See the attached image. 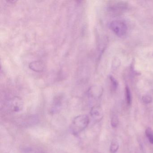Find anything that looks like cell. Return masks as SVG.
Here are the masks:
<instances>
[{"label": "cell", "instance_id": "obj_3", "mask_svg": "<svg viewBox=\"0 0 153 153\" xmlns=\"http://www.w3.org/2000/svg\"><path fill=\"white\" fill-rule=\"evenodd\" d=\"M7 107L11 111L19 112L24 108V102L21 98L14 97L8 102Z\"/></svg>", "mask_w": 153, "mask_h": 153}, {"label": "cell", "instance_id": "obj_14", "mask_svg": "<svg viewBox=\"0 0 153 153\" xmlns=\"http://www.w3.org/2000/svg\"><path fill=\"white\" fill-rule=\"evenodd\" d=\"M110 79L111 80V82L112 86L114 90H116L117 86H118V82L116 81V79H114V78L112 76H110Z\"/></svg>", "mask_w": 153, "mask_h": 153}, {"label": "cell", "instance_id": "obj_6", "mask_svg": "<svg viewBox=\"0 0 153 153\" xmlns=\"http://www.w3.org/2000/svg\"><path fill=\"white\" fill-rule=\"evenodd\" d=\"M29 68L35 72H42L45 68V65L42 62L37 61L31 62L29 64Z\"/></svg>", "mask_w": 153, "mask_h": 153}, {"label": "cell", "instance_id": "obj_8", "mask_svg": "<svg viewBox=\"0 0 153 153\" xmlns=\"http://www.w3.org/2000/svg\"><path fill=\"white\" fill-rule=\"evenodd\" d=\"M119 142L117 140L114 139L112 140L110 147V151L111 153H116L119 149Z\"/></svg>", "mask_w": 153, "mask_h": 153}, {"label": "cell", "instance_id": "obj_4", "mask_svg": "<svg viewBox=\"0 0 153 153\" xmlns=\"http://www.w3.org/2000/svg\"><path fill=\"white\" fill-rule=\"evenodd\" d=\"M90 115L96 121H100L103 117V112L101 107L93 106L90 111Z\"/></svg>", "mask_w": 153, "mask_h": 153}, {"label": "cell", "instance_id": "obj_10", "mask_svg": "<svg viewBox=\"0 0 153 153\" xmlns=\"http://www.w3.org/2000/svg\"><path fill=\"white\" fill-rule=\"evenodd\" d=\"M146 136L151 144L153 145V130L150 128H148L145 131Z\"/></svg>", "mask_w": 153, "mask_h": 153}, {"label": "cell", "instance_id": "obj_11", "mask_svg": "<svg viewBox=\"0 0 153 153\" xmlns=\"http://www.w3.org/2000/svg\"><path fill=\"white\" fill-rule=\"evenodd\" d=\"M24 152L25 153H46L42 150L38 149H34L30 147L24 149Z\"/></svg>", "mask_w": 153, "mask_h": 153}, {"label": "cell", "instance_id": "obj_13", "mask_svg": "<svg viewBox=\"0 0 153 153\" xmlns=\"http://www.w3.org/2000/svg\"><path fill=\"white\" fill-rule=\"evenodd\" d=\"M142 100L145 104H149L152 102V98L150 96L146 95L142 97Z\"/></svg>", "mask_w": 153, "mask_h": 153}, {"label": "cell", "instance_id": "obj_5", "mask_svg": "<svg viewBox=\"0 0 153 153\" xmlns=\"http://www.w3.org/2000/svg\"><path fill=\"white\" fill-rule=\"evenodd\" d=\"M102 90L97 87L93 86L90 88L88 92V96L89 98L96 99L102 96Z\"/></svg>", "mask_w": 153, "mask_h": 153}, {"label": "cell", "instance_id": "obj_12", "mask_svg": "<svg viewBox=\"0 0 153 153\" xmlns=\"http://www.w3.org/2000/svg\"><path fill=\"white\" fill-rule=\"evenodd\" d=\"M119 123V120L118 116L116 115H114L112 117L111 120V125L112 127L114 128H116L118 127Z\"/></svg>", "mask_w": 153, "mask_h": 153}, {"label": "cell", "instance_id": "obj_2", "mask_svg": "<svg viewBox=\"0 0 153 153\" xmlns=\"http://www.w3.org/2000/svg\"><path fill=\"white\" fill-rule=\"evenodd\" d=\"M109 28L117 36L122 37L126 34L128 31L127 25L123 21L114 20L109 24Z\"/></svg>", "mask_w": 153, "mask_h": 153}, {"label": "cell", "instance_id": "obj_1", "mask_svg": "<svg viewBox=\"0 0 153 153\" xmlns=\"http://www.w3.org/2000/svg\"><path fill=\"white\" fill-rule=\"evenodd\" d=\"M89 123V117L88 115L86 114L78 115L72 121L71 126L72 133L75 135H78L88 127Z\"/></svg>", "mask_w": 153, "mask_h": 153}, {"label": "cell", "instance_id": "obj_9", "mask_svg": "<svg viewBox=\"0 0 153 153\" xmlns=\"http://www.w3.org/2000/svg\"><path fill=\"white\" fill-rule=\"evenodd\" d=\"M125 97H126V101L127 105L130 106L131 104L132 98H131L130 90L128 87V86H126L125 88Z\"/></svg>", "mask_w": 153, "mask_h": 153}, {"label": "cell", "instance_id": "obj_7", "mask_svg": "<svg viewBox=\"0 0 153 153\" xmlns=\"http://www.w3.org/2000/svg\"><path fill=\"white\" fill-rule=\"evenodd\" d=\"M127 6L124 2H120L119 3H115L114 5H112L109 7L110 11L113 13L119 14L120 12L123 11L127 8Z\"/></svg>", "mask_w": 153, "mask_h": 153}]
</instances>
